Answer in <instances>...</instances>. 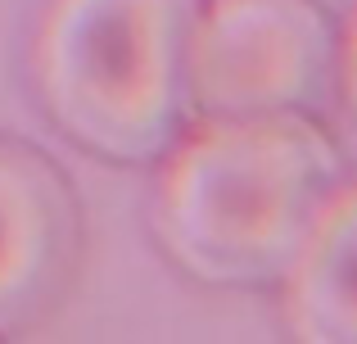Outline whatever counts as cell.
<instances>
[{
    "label": "cell",
    "instance_id": "obj_2",
    "mask_svg": "<svg viewBox=\"0 0 357 344\" xmlns=\"http://www.w3.org/2000/svg\"><path fill=\"white\" fill-rule=\"evenodd\" d=\"M204 0H50L36 91L77 150L140 168L195 123L190 41Z\"/></svg>",
    "mask_w": 357,
    "mask_h": 344
},
{
    "label": "cell",
    "instance_id": "obj_3",
    "mask_svg": "<svg viewBox=\"0 0 357 344\" xmlns=\"http://www.w3.org/2000/svg\"><path fill=\"white\" fill-rule=\"evenodd\" d=\"M340 87V27L317 0H204L190 41L195 118H321Z\"/></svg>",
    "mask_w": 357,
    "mask_h": 344
},
{
    "label": "cell",
    "instance_id": "obj_4",
    "mask_svg": "<svg viewBox=\"0 0 357 344\" xmlns=\"http://www.w3.org/2000/svg\"><path fill=\"white\" fill-rule=\"evenodd\" d=\"M82 267V204L41 150L0 141V340L41 327Z\"/></svg>",
    "mask_w": 357,
    "mask_h": 344
},
{
    "label": "cell",
    "instance_id": "obj_6",
    "mask_svg": "<svg viewBox=\"0 0 357 344\" xmlns=\"http://www.w3.org/2000/svg\"><path fill=\"white\" fill-rule=\"evenodd\" d=\"M340 87H344V100H349L353 114H357V14L340 32Z\"/></svg>",
    "mask_w": 357,
    "mask_h": 344
},
{
    "label": "cell",
    "instance_id": "obj_1",
    "mask_svg": "<svg viewBox=\"0 0 357 344\" xmlns=\"http://www.w3.org/2000/svg\"><path fill=\"white\" fill-rule=\"evenodd\" d=\"M154 236L218 290H280L344 163L317 118H199L163 154Z\"/></svg>",
    "mask_w": 357,
    "mask_h": 344
},
{
    "label": "cell",
    "instance_id": "obj_5",
    "mask_svg": "<svg viewBox=\"0 0 357 344\" xmlns=\"http://www.w3.org/2000/svg\"><path fill=\"white\" fill-rule=\"evenodd\" d=\"M280 290L294 340L357 344V186L331 195Z\"/></svg>",
    "mask_w": 357,
    "mask_h": 344
}]
</instances>
